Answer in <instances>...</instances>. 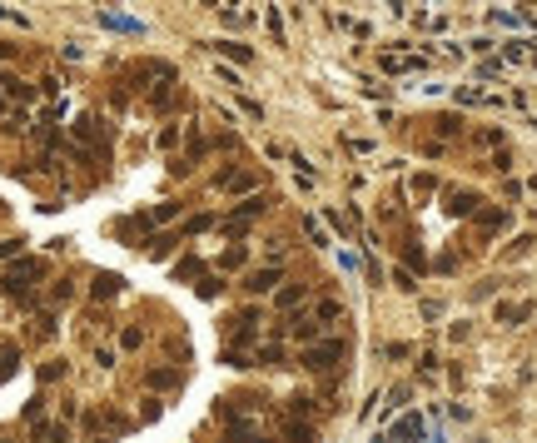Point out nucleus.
<instances>
[{
    "label": "nucleus",
    "instance_id": "f257e3e1",
    "mask_svg": "<svg viewBox=\"0 0 537 443\" xmlns=\"http://www.w3.org/2000/svg\"><path fill=\"white\" fill-rule=\"evenodd\" d=\"M45 274H50V264H45V259L20 255L15 264H6V274H0V289H6V294H15V299H25V294H30L40 279H45Z\"/></svg>",
    "mask_w": 537,
    "mask_h": 443
},
{
    "label": "nucleus",
    "instance_id": "f03ea898",
    "mask_svg": "<svg viewBox=\"0 0 537 443\" xmlns=\"http://www.w3.org/2000/svg\"><path fill=\"white\" fill-rule=\"evenodd\" d=\"M343 354H349V344H343V339H324V344H309L298 364H304L309 374H324V369H333V364H338Z\"/></svg>",
    "mask_w": 537,
    "mask_h": 443
},
{
    "label": "nucleus",
    "instance_id": "7ed1b4c3",
    "mask_svg": "<svg viewBox=\"0 0 537 443\" xmlns=\"http://www.w3.org/2000/svg\"><path fill=\"white\" fill-rule=\"evenodd\" d=\"M75 140H85V144H95L100 155L110 150V130H105V125H100L95 115H80V120H75Z\"/></svg>",
    "mask_w": 537,
    "mask_h": 443
},
{
    "label": "nucleus",
    "instance_id": "20e7f679",
    "mask_svg": "<svg viewBox=\"0 0 537 443\" xmlns=\"http://www.w3.org/2000/svg\"><path fill=\"white\" fill-rule=\"evenodd\" d=\"M278 284H284V269H278V264H269V269H249V274H244V289H249V294H274Z\"/></svg>",
    "mask_w": 537,
    "mask_h": 443
},
{
    "label": "nucleus",
    "instance_id": "39448f33",
    "mask_svg": "<svg viewBox=\"0 0 537 443\" xmlns=\"http://www.w3.org/2000/svg\"><path fill=\"white\" fill-rule=\"evenodd\" d=\"M214 189H224V195H249L254 175H244V170H219V175H214Z\"/></svg>",
    "mask_w": 537,
    "mask_h": 443
},
{
    "label": "nucleus",
    "instance_id": "423d86ee",
    "mask_svg": "<svg viewBox=\"0 0 537 443\" xmlns=\"http://www.w3.org/2000/svg\"><path fill=\"white\" fill-rule=\"evenodd\" d=\"M269 209H274V199H269V195H249L244 204H234V215H229V219H239V224H249V219H259V215H269Z\"/></svg>",
    "mask_w": 537,
    "mask_h": 443
},
{
    "label": "nucleus",
    "instance_id": "0eeeda50",
    "mask_svg": "<svg viewBox=\"0 0 537 443\" xmlns=\"http://www.w3.org/2000/svg\"><path fill=\"white\" fill-rule=\"evenodd\" d=\"M100 25H105V30H115V35H144V25H140V20H130V15H115V10H100Z\"/></svg>",
    "mask_w": 537,
    "mask_h": 443
},
{
    "label": "nucleus",
    "instance_id": "6e6552de",
    "mask_svg": "<svg viewBox=\"0 0 537 443\" xmlns=\"http://www.w3.org/2000/svg\"><path fill=\"white\" fill-rule=\"evenodd\" d=\"M120 289H124V279H120V274H110V269H100L95 279H90V294H95V299H115Z\"/></svg>",
    "mask_w": 537,
    "mask_h": 443
},
{
    "label": "nucleus",
    "instance_id": "1a4fd4ad",
    "mask_svg": "<svg viewBox=\"0 0 537 443\" xmlns=\"http://www.w3.org/2000/svg\"><path fill=\"white\" fill-rule=\"evenodd\" d=\"M284 334H294V339H304V344H318V319H309V314H294V319L284 324Z\"/></svg>",
    "mask_w": 537,
    "mask_h": 443
},
{
    "label": "nucleus",
    "instance_id": "9d476101",
    "mask_svg": "<svg viewBox=\"0 0 537 443\" xmlns=\"http://www.w3.org/2000/svg\"><path fill=\"white\" fill-rule=\"evenodd\" d=\"M244 259H249V249H244V244H229V249H219V259H214V269L234 274V269H244Z\"/></svg>",
    "mask_w": 537,
    "mask_h": 443
},
{
    "label": "nucleus",
    "instance_id": "9b49d317",
    "mask_svg": "<svg viewBox=\"0 0 537 443\" xmlns=\"http://www.w3.org/2000/svg\"><path fill=\"white\" fill-rule=\"evenodd\" d=\"M304 294H309V284H278L274 289V309H294Z\"/></svg>",
    "mask_w": 537,
    "mask_h": 443
},
{
    "label": "nucleus",
    "instance_id": "f8f14e48",
    "mask_svg": "<svg viewBox=\"0 0 537 443\" xmlns=\"http://www.w3.org/2000/svg\"><path fill=\"white\" fill-rule=\"evenodd\" d=\"M144 378H149V389H179L184 374H179V369H149Z\"/></svg>",
    "mask_w": 537,
    "mask_h": 443
},
{
    "label": "nucleus",
    "instance_id": "ddd939ff",
    "mask_svg": "<svg viewBox=\"0 0 537 443\" xmlns=\"http://www.w3.org/2000/svg\"><path fill=\"white\" fill-rule=\"evenodd\" d=\"M214 50H219L224 60H239V65H249V60H254V50H249V45H239V40H219Z\"/></svg>",
    "mask_w": 537,
    "mask_h": 443
},
{
    "label": "nucleus",
    "instance_id": "4468645a",
    "mask_svg": "<svg viewBox=\"0 0 537 443\" xmlns=\"http://www.w3.org/2000/svg\"><path fill=\"white\" fill-rule=\"evenodd\" d=\"M284 438L289 443H314V429L304 424V418H284Z\"/></svg>",
    "mask_w": 537,
    "mask_h": 443
},
{
    "label": "nucleus",
    "instance_id": "2eb2a0df",
    "mask_svg": "<svg viewBox=\"0 0 537 443\" xmlns=\"http://www.w3.org/2000/svg\"><path fill=\"white\" fill-rule=\"evenodd\" d=\"M35 438L40 443H70V424H40Z\"/></svg>",
    "mask_w": 537,
    "mask_h": 443
},
{
    "label": "nucleus",
    "instance_id": "dca6fc26",
    "mask_svg": "<svg viewBox=\"0 0 537 443\" xmlns=\"http://www.w3.org/2000/svg\"><path fill=\"white\" fill-rule=\"evenodd\" d=\"M169 249H175V235H155V239H144V255H149V259H164Z\"/></svg>",
    "mask_w": 537,
    "mask_h": 443
},
{
    "label": "nucleus",
    "instance_id": "f3484780",
    "mask_svg": "<svg viewBox=\"0 0 537 443\" xmlns=\"http://www.w3.org/2000/svg\"><path fill=\"white\" fill-rule=\"evenodd\" d=\"M20 369V349L15 344H0V378H10Z\"/></svg>",
    "mask_w": 537,
    "mask_h": 443
},
{
    "label": "nucleus",
    "instance_id": "a211bd4d",
    "mask_svg": "<svg viewBox=\"0 0 537 443\" xmlns=\"http://www.w3.org/2000/svg\"><path fill=\"white\" fill-rule=\"evenodd\" d=\"M175 215H179V199H164V204H155V215H149V229H155V224H169Z\"/></svg>",
    "mask_w": 537,
    "mask_h": 443
},
{
    "label": "nucleus",
    "instance_id": "6ab92c4d",
    "mask_svg": "<svg viewBox=\"0 0 537 443\" xmlns=\"http://www.w3.org/2000/svg\"><path fill=\"white\" fill-rule=\"evenodd\" d=\"M65 358H50V364H40V384H55V378H65Z\"/></svg>",
    "mask_w": 537,
    "mask_h": 443
},
{
    "label": "nucleus",
    "instance_id": "aec40b11",
    "mask_svg": "<svg viewBox=\"0 0 537 443\" xmlns=\"http://www.w3.org/2000/svg\"><path fill=\"white\" fill-rule=\"evenodd\" d=\"M20 418H25V424H35V429H40V424H45V398H30V404L20 409Z\"/></svg>",
    "mask_w": 537,
    "mask_h": 443
},
{
    "label": "nucleus",
    "instance_id": "412c9836",
    "mask_svg": "<svg viewBox=\"0 0 537 443\" xmlns=\"http://www.w3.org/2000/svg\"><path fill=\"white\" fill-rule=\"evenodd\" d=\"M264 25H269V35H274V45H284V40H289V35H284V20H278V10H274V6L264 10Z\"/></svg>",
    "mask_w": 537,
    "mask_h": 443
},
{
    "label": "nucleus",
    "instance_id": "4be33fe9",
    "mask_svg": "<svg viewBox=\"0 0 537 443\" xmlns=\"http://www.w3.org/2000/svg\"><path fill=\"white\" fill-rule=\"evenodd\" d=\"M120 344H124V349H144V329H140V324H124V329H120Z\"/></svg>",
    "mask_w": 537,
    "mask_h": 443
},
{
    "label": "nucleus",
    "instance_id": "5701e85b",
    "mask_svg": "<svg viewBox=\"0 0 537 443\" xmlns=\"http://www.w3.org/2000/svg\"><path fill=\"white\" fill-rule=\"evenodd\" d=\"M254 358L269 364V369H278V364H284V349H278V344H259V354H254Z\"/></svg>",
    "mask_w": 537,
    "mask_h": 443
},
{
    "label": "nucleus",
    "instance_id": "b1692460",
    "mask_svg": "<svg viewBox=\"0 0 537 443\" xmlns=\"http://www.w3.org/2000/svg\"><path fill=\"white\" fill-rule=\"evenodd\" d=\"M214 75H219V80H224V85H229L234 95L244 90V75H239V70H229V65H214Z\"/></svg>",
    "mask_w": 537,
    "mask_h": 443
},
{
    "label": "nucleus",
    "instance_id": "393cba45",
    "mask_svg": "<svg viewBox=\"0 0 537 443\" xmlns=\"http://www.w3.org/2000/svg\"><path fill=\"white\" fill-rule=\"evenodd\" d=\"M20 249H25V239H0V259H20Z\"/></svg>",
    "mask_w": 537,
    "mask_h": 443
},
{
    "label": "nucleus",
    "instance_id": "a878e982",
    "mask_svg": "<svg viewBox=\"0 0 537 443\" xmlns=\"http://www.w3.org/2000/svg\"><path fill=\"white\" fill-rule=\"evenodd\" d=\"M199 269H204V264L189 255V259H179V264H175V279H189V274H199Z\"/></svg>",
    "mask_w": 537,
    "mask_h": 443
},
{
    "label": "nucleus",
    "instance_id": "bb28decb",
    "mask_svg": "<svg viewBox=\"0 0 537 443\" xmlns=\"http://www.w3.org/2000/svg\"><path fill=\"white\" fill-rule=\"evenodd\" d=\"M304 229H309V239H314V249H329V239H324V229H318V219H304Z\"/></svg>",
    "mask_w": 537,
    "mask_h": 443
},
{
    "label": "nucleus",
    "instance_id": "cd10ccee",
    "mask_svg": "<svg viewBox=\"0 0 537 443\" xmlns=\"http://www.w3.org/2000/svg\"><path fill=\"white\" fill-rule=\"evenodd\" d=\"M204 229H214V215H195L189 219V235H204Z\"/></svg>",
    "mask_w": 537,
    "mask_h": 443
},
{
    "label": "nucleus",
    "instance_id": "c85d7f7f",
    "mask_svg": "<svg viewBox=\"0 0 537 443\" xmlns=\"http://www.w3.org/2000/svg\"><path fill=\"white\" fill-rule=\"evenodd\" d=\"M70 294H75V284H70V279H60V284H55V294H50V299H55V304H65Z\"/></svg>",
    "mask_w": 537,
    "mask_h": 443
},
{
    "label": "nucleus",
    "instance_id": "c756f323",
    "mask_svg": "<svg viewBox=\"0 0 537 443\" xmlns=\"http://www.w3.org/2000/svg\"><path fill=\"white\" fill-rule=\"evenodd\" d=\"M527 249H532V235H523V239H512V249H507V255L518 259V255H527Z\"/></svg>",
    "mask_w": 537,
    "mask_h": 443
},
{
    "label": "nucleus",
    "instance_id": "7c9ffc66",
    "mask_svg": "<svg viewBox=\"0 0 537 443\" xmlns=\"http://www.w3.org/2000/svg\"><path fill=\"white\" fill-rule=\"evenodd\" d=\"M95 364L100 369H115V349H95Z\"/></svg>",
    "mask_w": 537,
    "mask_h": 443
},
{
    "label": "nucleus",
    "instance_id": "2f4dec72",
    "mask_svg": "<svg viewBox=\"0 0 537 443\" xmlns=\"http://www.w3.org/2000/svg\"><path fill=\"white\" fill-rule=\"evenodd\" d=\"M433 184H438L433 175H418V180H413V189H418V195H433Z\"/></svg>",
    "mask_w": 537,
    "mask_h": 443
},
{
    "label": "nucleus",
    "instance_id": "473e14b6",
    "mask_svg": "<svg viewBox=\"0 0 537 443\" xmlns=\"http://www.w3.org/2000/svg\"><path fill=\"white\" fill-rule=\"evenodd\" d=\"M0 20H10V25H20V30H25V25H30V20H25V15H15V10H6V6H0Z\"/></svg>",
    "mask_w": 537,
    "mask_h": 443
},
{
    "label": "nucleus",
    "instance_id": "72a5a7b5",
    "mask_svg": "<svg viewBox=\"0 0 537 443\" xmlns=\"http://www.w3.org/2000/svg\"><path fill=\"white\" fill-rule=\"evenodd\" d=\"M20 55V45H15V40H0V60H15Z\"/></svg>",
    "mask_w": 537,
    "mask_h": 443
},
{
    "label": "nucleus",
    "instance_id": "f704fd0d",
    "mask_svg": "<svg viewBox=\"0 0 537 443\" xmlns=\"http://www.w3.org/2000/svg\"><path fill=\"white\" fill-rule=\"evenodd\" d=\"M224 6H239V0H224Z\"/></svg>",
    "mask_w": 537,
    "mask_h": 443
},
{
    "label": "nucleus",
    "instance_id": "c9c22d12",
    "mask_svg": "<svg viewBox=\"0 0 537 443\" xmlns=\"http://www.w3.org/2000/svg\"><path fill=\"white\" fill-rule=\"evenodd\" d=\"M0 443H10V438H0Z\"/></svg>",
    "mask_w": 537,
    "mask_h": 443
},
{
    "label": "nucleus",
    "instance_id": "e433bc0d",
    "mask_svg": "<svg viewBox=\"0 0 537 443\" xmlns=\"http://www.w3.org/2000/svg\"><path fill=\"white\" fill-rule=\"evenodd\" d=\"M0 209H6V204H0Z\"/></svg>",
    "mask_w": 537,
    "mask_h": 443
}]
</instances>
